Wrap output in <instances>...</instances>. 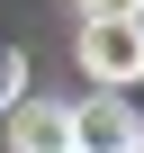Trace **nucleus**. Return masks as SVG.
Listing matches in <instances>:
<instances>
[{"label":"nucleus","instance_id":"1","mask_svg":"<svg viewBox=\"0 0 144 153\" xmlns=\"http://www.w3.org/2000/svg\"><path fill=\"white\" fill-rule=\"evenodd\" d=\"M81 72L99 90H135L144 81V18H81Z\"/></svg>","mask_w":144,"mask_h":153},{"label":"nucleus","instance_id":"2","mask_svg":"<svg viewBox=\"0 0 144 153\" xmlns=\"http://www.w3.org/2000/svg\"><path fill=\"white\" fill-rule=\"evenodd\" d=\"M9 153H72V99H9Z\"/></svg>","mask_w":144,"mask_h":153},{"label":"nucleus","instance_id":"3","mask_svg":"<svg viewBox=\"0 0 144 153\" xmlns=\"http://www.w3.org/2000/svg\"><path fill=\"white\" fill-rule=\"evenodd\" d=\"M144 126L126 117V99L117 90H99V99H81L72 108V153H117V144H135Z\"/></svg>","mask_w":144,"mask_h":153},{"label":"nucleus","instance_id":"4","mask_svg":"<svg viewBox=\"0 0 144 153\" xmlns=\"http://www.w3.org/2000/svg\"><path fill=\"white\" fill-rule=\"evenodd\" d=\"M18 90H27V54H18V45H0V108H9Z\"/></svg>","mask_w":144,"mask_h":153},{"label":"nucleus","instance_id":"5","mask_svg":"<svg viewBox=\"0 0 144 153\" xmlns=\"http://www.w3.org/2000/svg\"><path fill=\"white\" fill-rule=\"evenodd\" d=\"M81 18H144V0H72Z\"/></svg>","mask_w":144,"mask_h":153},{"label":"nucleus","instance_id":"6","mask_svg":"<svg viewBox=\"0 0 144 153\" xmlns=\"http://www.w3.org/2000/svg\"><path fill=\"white\" fill-rule=\"evenodd\" d=\"M117 153H144V135H135V144H117Z\"/></svg>","mask_w":144,"mask_h":153}]
</instances>
